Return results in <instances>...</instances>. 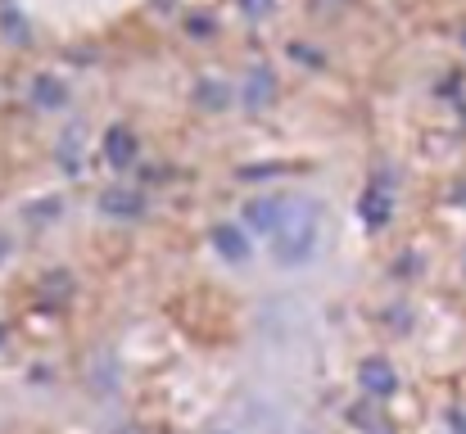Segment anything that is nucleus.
Returning <instances> with one entry per match:
<instances>
[{
  "label": "nucleus",
  "instance_id": "f257e3e1",
  "mask_svg": "<svg viewBox=\"0 0 466 434\" xmlns=\"http://www.w3.org/2000/svg\"><path fill=\"white\" fill-rule=\"evenodd\" d=\"M317 231H322V217H317V204L312 199H285V217L272 235V254L281 267H294V263H308L317 254Z\"/></svg>",
  "mask_w": 466,
  "mask_h": 434
},
{
  "label": "nucleus",
  "instance_id": "f03ea898",
  "mask_svg": "<svg viewBox=\"0 0 466 434\" xmlns=\"http://www.w3.org/2000/svg\"><path fill=\"white\" fill-rule=\"evenodd\" d=\"M358 213H362V226L380 231L394 217V190H389V181H371L362 190V199H358Z\"/></svg>",
  "mask_w": 466,
  "mask_h": 434
},
{
  "label": "nucleus",
  "instance_id": "7ed1b4c3",
  "mask_svg": "<svg viewBox=\"0 0 466 434\" xmlns=\"http://www.w3.org/2000/svg\"><path fill=\"white\" fill-rule=\"evenodd\" d=\"M358 384H362L371 398H389V393L398 389V375H394V366H389L385 357H367V362L358 366Z\"/></svg>",
  "mask_w": 466,
  "mask_h": 434
},
{
  "label": "nucleus",
  "instance_id": "20e7f679",
  "mask_svg": "<svg viewBox=\"0 0 466 434\" xmlns=\"http://www.w3.org/2000/svg\"><path fill=\"white\" fill-rule=\"evenodd\" d=\"M240 96H245V109H272V100H276V73H272L267 64L249 69Z\"/></svg>",
  "mask_w": 466,
  "mask_h": 434
},
{
  "label": "nucleus",
  "instance_id": "39448f33",
  "mask_svg": "<svg viewBox=\"0 0 466 434\" xmlns=\"http://www.w3.org/2000/svg\"><path fill=\"white\" fill-rule=\"evenodd\" d=\"M281 217H285V199H249L245 204V222L263 235H276Z\"/></svg>",
  "mask_w": 466,
  "mask_h": 434
},
{
  "label": "nucleus",
  "instance_id": "423d86ee",
  "mask_svg": "<svg viewBox=\"0 0 466 434\" xmlns=\"http://www.w3.org/2000/svg\"><path fill=\"white\" fill-rule=\"evenodd\" d=\"M141 208H145V199L127 186H114L100 195V213H109V217H141Z\"/></svg>",
  "mask_w": 466,
  "mask_h": 434
},
{
  "label": "nucleus",
  "instance_id": "0eeeda50",
  "mask_svg": "<svg viewBox=\"0 0 466 434\" xmlns=\"http://www.w3.org/2000/svg\"><path fill=\"white\" fill-rule=\"evenodd\" d=\"M213 245H218V254H222L227 263H245V258H249V235H245L240 226H231V222L213 226Z\"/></svg>",
  "mask_w": 466,
  "mask_h": 434
},
{
  "label": "nucleus",
  "instance_id": "6e6552de",
  "mask_svg": "<svg viewBox=\"0 0 466 434\" xmlns=\"http://www.w3.org/2000/svg\"><path fill=\"white\" fill-rule=\"evenodd\" d=\"M105 159H109L114 168H127V163L136 159V136H132L127 127H109V136H105Z\"/></svg>",
  "mask_w": 466,
  "mask_h": 434
},
{
  "label": "nucleus",
  "instance_id": "1a4fd4ad",
  "mask_svg": "<svg viewBox=\"0 0 466 434\" xmlns=\"http://www.w3.org/2000/svg\"><path fill=\"white\" fill-rule=\"evenodd\" d=\"M0 32H5L14 46H28V42H33V28H28V19L19 14L14 0H0Z\"/></svg>",
  "mask_w": 466,
  "mask_h": 434
},
{
  "label": "nucleus",
  "instance_id": "9d476101",
  "mask_svg": "<svg viewBox=\"0 0 466 434\" xmlns=\"http://www.w3.org/2000/svg\"><path fill=\"white\" fill-rule=\"evenodd\" d=\"M195 100H200V109H227V100H231V91H227V82H218V78H204L200 87H195Z\"/></svg>",
  "mask_w": 466,
  "mask_h": 434
},
{
  "label": "nucleus",
  "instance_id": "9b49d317",
  "mask_svg": "<svg viewBox=\"0 0 466 434\" xmlns=\"http://www.w3.org/2000/svg\"><path fill=\"white\" fill-rule=\"evenodd\" d=\"M33 100H37L42 109H64L69 91H64V82H55V78H37V87H33Z\"/></svg>",
  "mask_w": 466,
  "mask_h": 434
},
{
  "label": "nucleus",
  "instance_id": "f8f14e48",
  "mask_svg": "<svg viewBox=\"0 0 466 434\" xmlns=\"http://www.w3.org/2000/svg\"><path fill=\"white\" fill-rule=\"evenodd\" d=\"M60 163H64L69 172L82 168V127H69V132L60 136Z\"/></svg>",
  "mask_w": 466,
  "mask_h": 434
},
{
  "label": "nucleus",
  "instance_id": "ddd939ff",
  "mask_svg": "<svg viewBox=\"0 0 466 434\" xmlns=\"http://www.w3.org/2000/svg\"><path fill=\"white\" fill-rule=\"evenodd\" d=\"M240 10H245L249 19H267V14H272V0H240Z\"/></svg>",
  "mask_w": 466,
  "mask_h": 434
},
{
  "label": "nucleus",
  "instance_id": "4468645a",
  "mask_svg": "<svg viewBox=\"0 0 466 434\" xmlns=\"http://www.w3.org/2000/svg\"><path fill=\"white\" fill-rule=\"evenodd\" d=\"M303 434H308V429H303Z\"/></svg>",
  "mask_w": 466,
  "mask_h": 434
}]
</instances>
